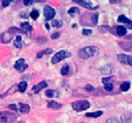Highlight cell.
I'll return each mask as SVG.
<instances>
[{
	"mask_svg": "<svg viewBox=\"0 0 132 123\" xmlns=\"http://www.w3.org/2000/svg\"><path fill=\"white\" fill-rule=\"evenodd\" d=\"M30 16H31V17L33 20H36L38 19V17H39V12L36 10H33L30 13Z\"/></svg>",
	"mask_w": 132,
	"mask_h": 123,
	"instance_id": "26",
	"label": "cell"
},
{
	"mask_svg": "<svg viewBox=\"0 0 132 123\" xmlns=\"http://www.w3.org/2000/svg\"><path fill=\"white\" fill-rule=\"evenodd\" d=\"M109 1L111 2V4H115L116 2H120V1H112V0H110Z\"/></svg>",
	"mask_w": 132,
	"mask_h": 123,
	"instance_id": "38",
	"label": "cell"
},
{
	"mask_svg": "<svg viewBox=\"0 0 132 123\" xmlns=\"http://www.w3.org/2000/svg\"><path fill=\"white\" fill-rule=\"evenodd\" d=\"M74 2L77 3L78 4L81 6L85 8L90 10H95L99 8V6H93V4L90 1H84V0H73Z\"/></svg>",
	"mask_w": 132,
	"mask_h": 123,
	"instance_id": "6",
	"label": "cell"
},
{
	"mask_svg": "<svg viewBox=\"0 0 132 123\" xmlns=\"http://www.w3.org/2000/svg\"><path fill=\"white\" fill-rule=\"evenodd\" d=\"M10 4V1H2V3H1V5L4 8L7 7L8 6H9Z\"/></svg>",
	"mask_w": 132,
	"mask_h": 123,
	"instance_id": "37",
	"label": "cell"
},
{
	"mask_svg": "<svg viewBox=\"0 0 132 123\" xmlns=\"http://www.w3.org/2000/svg\"><path fill=\"white\" fill-rule=\"evenodd\" d=\"M116 77L114 76H110V77H103L101 79V82L104 84H109V83H111L112 82H113L115 80Z\"/></svg>",
	"mask_w": 132,
	"mask_h": 123,
	"instance_id": "22",
	"label": "cell"
},
{
	"mask_svg": "<svg viewBox=\"0 0 132 123\" xmlns=\"http://www.w3.org/2000/svg\"><path fill=\"white\" fill-rule=\"evenodd\" d=\"M20 26H21V28L22 29H24V30H25L26 31H32V26L29 24V22H27V21H25V22H22L20 24Z\"/></svg>",
	"mask_w": 132,
	"mask_h": 123,
	"instance_id": "19",
	"label": "cell"
},
{
	"mask_svg": "<svg viewBox=\"0 0 132 123\" xmlns=\"http://www.w3.org/2000/svg\"><path fill=\"white\" fill-rule=\"evenodd\" d=\"M106 123H120V122L116 118H109V119H107Z\"/></svg>",
	"mask_w": 132,
	"mask_h": 123,
	"instance_id": "29",
	"label": "cell"
},
{
	"mask_svg": "<svg viewBox=\"0 0 132 123\" xmlns=\"http://www.w3.org/2000/svg\"><path fill=\"white\" fill-rule=\"evenodd\" d=\"M121 120L123 123H132V113H122L121 115Z\"/></svg>",
	"mask_w": 132,
	"mask_h": 123,
	"instance_id": "10",
	"label": "cell"
},
{
	"mask_svg": "<svg viewBox=\"0 0 132 123\" xmlns=\"http://www.w3.org/2000/svg\"><path fill=\"white\" fill-rule=\"evenodd\" d=\"M116 33L117 35L124 36L127 33V28L123 26H118L116 28Z\"/></svg>",
	"mask_w": 132,
	"mask_h": 123,
	"instance_id": "14",
	"label": "cell"
},
{
	"mask_svg": "<svg viewBox=\"0 0 132 123\" xmlns=\"http://www.w3.org/2000/svg\"><path fill=\"white\" fill-rule=\"evenodd\" d=\"M20 111L22 113H29L30 111V106L26 104H23V103L20 102Z\"/></svg>",
	"mask_w": 132,
	"mask_h": 123,
	"instance_id": "12",
	"label": "cell"
},
{
	"mask_svg": "<svg viewBox=\"0 0 132 123\" xmlns=\"http://www.w3.org/2000/svg\"><path fill=\"white\" fill-rule=\"evenodd\" d=\"M45 27H46V28L49 30V28H50V27H49V24H45Z\"/></svg>",
	"mask_w": 132,
	"mask_h": 123,
	"instance_id": "40",
	"label": "cell"
},
{
	"mask_svg": "<svg viewBox=\"0 0 132 123\" xmlns=\"http://www.w3.org/2000/svg\"><path fill=\"white\" fill-rule=\"evenodd\" d=\"M127 28H129V29H132V22L130 24H129V25H127Z\"/></svg>",
	"mask_w": 132,
	"mask_h": 123,
	"instance_id": "39",
	"label": "cell"
},
{
	"mask_svg": "<svg viewBox=\"0 0 132 123\" xmlns=\"http://www.w3.org/2000/svg\"><path fill=\"white\" fill-rule=\"evenodd\" d=\"M71 56V53L69 52L66 51L65 50H61L60 51L57 52L51 59V62L53 64H56L61 61L65 60V58Z\"/></svg>",
	"mask_w": 132,
	"mask_h": 123,
	"instance_id": "2",
	"label": "cell"
},
{
	"mask_svg": "<svg viewBox=\"0 0 132 123\" xmlns=\"http://www.w3.org/2000/svg\"><path fill=\"white\" fill-rule=\"evenodd\" d=\"M14 46L17 48H21L22 47V36L17 35L16 36V40L14 41Z\"/></svg>",
	"mask_w": 132,
	"mask_h": 123,
	"instance_id": "17",
	"label": "cell"
},
{
	"mask_svg": "<svg viewBox=\"0 0 132 123\" xmlns=\"http://www.w3.org/2000/svg\"><path fill=\"white\" fill-rule=\"evenodd\" d=\"M56 93V91H54V90H52V89H48L45 91V95L48 97H53L54 96H55Z\"/></svg>",
	"mask_w": 132,
	"mask_h": 123,
	"instance_id": "27",
	"label": "cell"
},
{
	"mask_svg": "<svg viewBox=\"0 0 132 123\" xmlns=\"http://www.w3.org/2000/svg\"><path fill=\"white\" fill-rule=\"evenodd\" d=\"M120 89L122 91H127L130 89V83L128 82H124L120 84Z\"/></svg>",
	"mask_w": 132,
	"mask_h": 123,
	"instance_id": "20",
	"label": "cell"
},
{
	"mask_svg": "<svg viewBox=\"0 0 132 123\" xmlns=\"http://www.w3.org/2000/svg\"><path fill=\"white\" fill-rule=\"evenodd\" d=\"M93 33V31L92 30H90V29H83L82 31V33L84 35H89L90 34H92Z\"/></svg>",
	"mask_w": 132,
	"mask_h": 123,
	"instance_id": "31",
	"label": "cell"
},
{
	"mask_svg": "<svg viewBox=\"0 0 132 123\" xmlns=\"http://www.w3.org/2000/svg\"><path fill=\"white\" fill-rule=\"evenodd\" d=\"M7 120H8V118L5 113H0V123H6Z\"/></svg>",
	"mask_w": 132,
	"mask_h": 123,
	"instance_id": "28",
	"label": "cell"
},
{
	"mask_svg": "<svg viewBox=\"0 0 132 123\" xmlns=\"http://www.w3.org/2000/svg\"><path fill=\"white\" fill-rule=\"evenodd\" d=\"M99 53V50L96 46H86L78 51V55L80 58L88 59Z\"/></svg>",
	"mask_w": 132,
	"mask_h": 123,
	"instance_id": "1",
	"label": "cell"
},
{
	"mask_svg": "<svg viewBox=\"0 0 132 123\" xmlns=\"http://www.w3.org/2000/svg\"><path fill=\"white\" fill-rule=\"evenodd\" d=\"M68 13L71 15L72 13H77V14H79L80 13V10L79 9V8L77 7H75V6H73L72 8H70L68 10Z\"/></svg>",
	"mask_w": 132,
	"mask_h": 123,
	"instance_id": "25",
	"label": "cell"
},
{
	"mask_svg": "<svg viewBox=\"0 0 132 123\" xmlns=\"http://www.w3.org/2000/svg\"><path fill=\"white\" fill-rule=\"evenodd\" d=\"M20 17H22V18H28L29 17L27 11H22L21 13H20Z\"/></svg>",
	"mask_w": 132,
	"mask_h": 123,
	"instance_id": "33",
	"label": "cell"
},
{
	"mask_svg": "<svg viewBox=\"0 0 132 123\" xmlns=\"http://www.w3.org/2000/svg\"></svg>",
	"mask_w": 132,
	"mask_h": 123,
	"instance_id": "42",
	"label": "cell"
},
{
	"mask_svg": "<svg viewBox=\"0 0 132 123\" xmlns=\"http://www.w3.org/2000/svg\"><path fill=\"white\" fill-rule=\"evenodd\" d=\"M72 107L76 111H82L90 107V103L87 100H77L72 102Z\"/></svg>",
	"mask_w": 132,
	"mask_h": 123,
	"instance_id": "3",
	"label": "cell"
},
{
	"mask_svg": "<svg viewBox=\"0 0 132 123\" xmlns=\"http://www.w3.org/2000/svg\"><path fill=\"white\" fill-rule=\"evenodd\" d=\"M104 89H105L106 91H111L113 89V85L112 83H109V84H106L104 86Z\"/></svg>",
	"mask_w": 132,
	"mask_h": 123,
	"instance_id": "30",
	"label": "cell"
},
{
	"mask_svg": "<svg viewBox=\"0 0 132 123\" xmlns=\"http://www.w3.org/2000/svg\"><path fill=\"white\" fill-rule=\"evenodd\" d=\"M8 107L9 108V109H11V110H13L15 111H17V108L16 107V104H9L8 106Z\"/></svg>",
	"mask_w": 132,
	"mask_h": 123,
	"instance_id": "35",
	"label": "cell"
},
{
	"mask_svg": "<svg viewBox=\"0 0 132 123\" xmlns=\"http://www.w3.org/2000/svg\"><path fill=\"white\" fill-rule=\"evenodd\" d=\"M53 53V50L52 48H47L44 51H40L39 53H38L37 55H36V57L38 59H40L42 58V56L44 55H48V54H51Z\"/></svg>",
	"mask_w": 132,
	"mask_h": 123,
	"instance_id": "15",
	"label": "cell"
},
{
	"mask_svg": "<svg viewBox=\"0 0 132 123\" xmlns=\"http://www.w3.org/2000/svg\"><path fill=\"white\" fill-rule=\"evenodd\" d=\"M60 36V33L58 32H56V33H53L52 35H51V39L52 40H56V39H58Z\"/></svg>",
	"mask_w": 132,
	"mask_h": 123,
	"instance_id": "32",
	"label": "cell"
},
{
	"mask_svg": "<svg viewBox=\"0 0 132 123\" xmlns=\"http://www.w3.org/2000/svg\"><path fill=\"white\" fill-rule=\"evenodd\" d=\"M14 68L19 73H23L28 68V64L25 63V60L23 58H20L16 62Z\"/></svg>",
	"mask_w": 132,
	"mask_h": 123,
	"instance_id": "5",
	"label": "cell"
},
{
	"mask_svg": "<svg viewBox=\"0 0 132 123\" xmlns=\"http://www.w3.org/2000/svg\"><path fill=\"white\" fill-rule=\"evenodd\" d=\"M93 89H94V88H93V87L91 84H87V85L85 87V89L86 91H91Z\"/></svg>",
	"mask_w": 132,
	"mask_h": 123,
	"instance_id": "36",
	"label": "cell"
},
{
	"mask_svg": "<svg viewBox=\"0 0 132 123\" xmlns=\"http://www.w3.org/2000/svg\"><path fill=\"white\" fill-rule=\"evenodd\" d=\"M117 60L123 64H129L132 67V56L126 54H118L117 55Z\"/></svg>",
	"mask_w": 132,
	"mask_h": 123,
	"instance_id": "7",
	"label": "cell"
},
{
	"mask_svg": "<svg viewBox=\"0 0 132 123\" xmlns=\"http://www.w3.org/2000/svg\"><path fill=\"white\" fill-rule=\"evenodd\" d=\"M113 69V66L111 64H108L105 65L104 67L100 68V71L103 75H109V74H111V73H112Z\"/></svg>",
	"mask_w": 132,
	"mask_h": 123,
	"instance_id": "9",
	"label": "cell"
},
{
	"mask_svg": "<svg viewBox=\"0 0 132 123\" xmlns=\"http://www.w3.org/2000/svg\"><path fill=\"white\" fill-rule=\"evenodd\" d=\"M52 25L54 28H59L63 26V21L61 20H54L52 21Z\"/></svg>",
	"mask_w": 132,
	"mask_h": 123,
	"instance_id": "21",
	"label": "cell"
},
{
	"mask_svg": "<svg viewBox=\"0 0 132 123\" xmlns=\"http://www.w3.org/2000/svg\"><path fill=\"white\" fill-rule=\"evenodd\" d=\"M18 89L19 91L21 93H24L27 89V87H28V84L27 82H20L19 84H18Z\"/></svg>",
	"mask_w": 132,
	"mask_h": 123,
	"instance_id": "18",
	"label": "cell"
},
{
	"mask_svg": "<svg viewBox=\"0 0 132 123\" xmlns=\"http://www.w3.org/2000/svg\"><path fill=\"white\" fill-rule=\"evenodd\" d=\"M102 114H103V111H96V112H94V113H87L85 116L86 117L97 118H98V117H100V116H101Z\"/></svg>",
	"mask_w": 132,
	"mask_h": 123,
	"instance_id": "16",
	"label": "cell"
},
{
	"mask_svg": "<svg viewBox=\"0 0 132 123\" xmlns=\"http://www.w3.org/2000/svg\"><path fill=\"white\" fill-rule=\"evenodd\" d=\"M17 123H24L23 121H20V122H18Z\"/></svg>",
	"mask_w": 132,
	"mask_h": 123,
	"instance_id": "41",
	"label": "cell"
},
{
	"mask_svg": "<svg viewBox=\"0 0 132 123\" xmlns=\"http://www.w3.org/2000/svg\"><path fill=\"white\" fill-rule=\"evenodd\" d=\"M33 1H33V0H24V4L26 6H31V4H33Z\"/></svg>",
	"mask_w": 132,
	"mask_h": 123,
	"instance_id": "34",
	"label": "cell"
},
{
	"mask_svg": "<svg viewBox=\"0 0 132 123\" xmlns=\"http://www.w3.org/2000/svg\"><path fill=\"white\" fill-rule=\"evenodd\" d=\"M98 17H99V13H95L90 17V20L94 25H97L98 21Z\"/></svg>",
	"mask_w": 132,
	"mask_h": 123,
	"instance_id": "24",
	"label": "cell"
},
{
	"mask_svg": "<svg viewBox=\"0 0 132 123\" xmlns=\"http://www.w3.org/2000/svg\"><path fill=\"white\" fill-rule=\"evenodd\" d=\"M62 104H60V103L57 102H56V101H49V102H48L47 103V107L49 108V109H56V110H57V109H61V108L62 107Z\"/></svg>",
	"mask_w": 132,
	"mask_h": 123,
	"instance_id": "11",
	"label": "cell"
},
{
	"mask_svg": "<svg viewBox=\"0 0 132 123\" xmlns=\"http://www.w3.org/2000/svg\"><path fill=\"white\" fill-rule=\"evenodd\" d=\"M47 87V84L45 81H41L38 84L36 85H33V87H32V90L34 91L35 93H38L40 91V90L44 89V88H46Z\"/></svg>",
	"mask_w": 132,
	"mask_h": 123,
	"instance_id": "8",
	"label": "cell"
},
{
	"mask_svg": "<svg viewBox=\"0 0 132 123\" xmlns=\"http://www.w3.org/2000/svg\"><path fill=\"white\" fill-rule=\"evenodd\" d=\"M117 21L120 22V23H124V24H125L126 26H127V25H129V24H130L132 22V20H130L129 18H127V17L124 16V15H120L118 17V18H117Z\"/></svg>",
	"mask_w": 132,
	"mask_h": 123,
	"instance_id": "13",
	"label": "cell"
},
{
	"mask_svg": "<svg viewBox=\"0 0 132 123\" xmlns=\"http://www.w3.org/2000/svg\"><path fill=\"white\" fill-rule=\"evenodd\" d=\"M43 13L44 16L46 19V20H52L53 18L56 15V11L52 7H51L50 6L46 5L44 7L43 9Z\"/></svg>",
	"mask_w": 132,
	"mask_h": 123,
	"instance_id": "4",
	"label": "cell"
},
{
	"mask_svg": "<svg viewBox=\"0 0 132 123\" xmlns=\"http://www.w3.org/2000/svg\"><path fill=\"white\" fill-rule=\"evenodd\" d=\"M69 71H70V67H69L68 64H65L61 70V74L62 75H66L68 74Z\"/></svg>",
	"mask_w": 132,
	"mask_h": 123,
	"instance_id": "23",
	"label": "cell"
}]
</instances>
